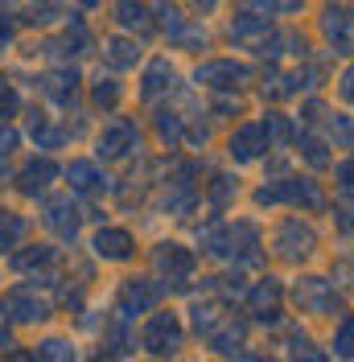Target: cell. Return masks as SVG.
I'll return each mask as SVG.
<instances>
[{"label": "cell", "mask_w": 354, "mask_h": 362, "mask_svg": "<svg viewBox=\"0 0 354 362\" xmlns=\"http://www.w3.org/2000/svg\"><path fill=\"white\" fill-rule=\"evenodd\" d=\"M185 115L173 112V107H161L156 112V140L165 144V148H181V140H185Z\"/></svg>", "instance_id": "cell-23"}, {"label": "cell", "mask_w": 354, "mask_h": 362, "mask_svg": "<svg viewBox=\"0 0 354 362\" xmlns=\"http://www.w3.org/2000/svg\"><path fill=\"white\" fill-rule=\"evenodd\" d=\"M210 341V350L222 354V358H235V354H244V341H247V321H235V317H222L219 325L206 334Z\"/></svg>", "instance_id": "cell-17"}, {"label": "cell", "mask_w": 354, "mask_h": 362, "mask_svg": "<svg viewBox=\"0 0 354 362\" xmlns=\"http://www.w3.org/2000/svg\"><path fill=\"white\" fill-rule=\"evenodd\" d=\"M25 239V218L13 210H0V251H13Z\"/></svg>", "instance_id": "cell-29"}, {"label": "cell", "mask_w": 354, "mask_h": 362, "mask_svg": "<svg viewBox=\"0 0 354 362\" xmlns=\"http://www.w3.org/2000/svg\"><path fill=\"white\" fill-rule=\"evenodd\" d=\"M4 346H13V341H8V329L0 325V350H4Z\"/></svg>", "instance_id": "cell-50"}, {"label": "cell", "mask_w": 354, "mask_h": 362, "mask_svg": "<svg viewBox=\"0 0 354 362\" xmlns=\"http://www.w3.org/2000/svg\"><path fill=\"white\" fill-rule=\"evenodd\" d=\"M292 362H330V354L305 341V346H297V350H292Z\"/></svg>", "instance_id": "cell-40"}, {"label": "cell", "mask_w": 354, "mask_h": 362, "mask_svg": "<svg viewBox=\"0 0 354 362\" xmlns=\"http://www.w3.org/2000/svg\"><path fill=\"white\" fill-rule=\"evenodd\" d=\"M103 54H108V62H111L115 70H132L136 62H140V45L128 42V37H111Z\"/></svg>", "instance_id": "cell-28"}, {"label": "cell", "mask_w": 354, "mask_h": 362, "mask_svg": "<svg viewBox=\"0 0 354 362\" xmlns=\"http://www.w3.org/2000/svg\"><path fill=\"white\" fill-rule=\"evenodd\" d=\"M219 321H222L219 300H215L210 293L202 296V300H194V305H190V325H194V334H202V338H206V334H210Z\"/></svg>", "instance_id": "cell-27"}, {"label": "cell", "mask_w": 354, "mask_h": 362, "mask_svg": "<svg viewBox=\"0 0 354 362\" xmlns=\"http://www.w3.org/2000/svg\"><path fill=\"white\" fill-rule=\"evenodd\" d=\"M54 173H58V169H54V165H50V160H33V165H29V169H25V194H42L45 189V181L54 177Z\"/></svg>", "instance_id": "cell-32"}, {"label": "cell", "mask_w": 354, "mask_h": 362, "mask_svg": "<svg viewBox=\"0 0 354 362\" xmlns=\"http://www.w3.org/2000/svg\"><path fill=\"white\" fill-rule=\"evenodd\" d=\"M140 346L153 354V358H173L177 350L185 346V325L173 309H153V317L144 321L140 329Z\"/></svg>", "instance_id": "cell-3"}, {"label": "cell", "mask_w": 354, "mask_h": 362, "mask_svg": "<svg viewBox=\"0 0 354 362\" xmlns=\"http://www.w3.org/2000/svg\"><path fill=\"white\" fill-rule=\"evenodd\" d=\"M8 362H38V354H33V350H13Z\"/></svg>", "instance_id": "cell-46"}, {"label": "cell", "mask_w": 354, "mask_h": 362, "mask_svg": "<svg viewBox=\"0 0 354 362\" xmlns=\"http://www.w3.org/2000/svg\"><path fill=\"white\" fill-rule=\"evenodd\" d=\"M326 128H330V144L354 148V119L350 115H326Z\"/></svg>", "instance_id": "cell-30"}, {"label": "cell", "mask_w": 354, "mask_h": 362, "mask_svg": "<svg viewBox=\"0 0 354 362\" xmlns=\"http://www.w3.org/2000/svg\"><path fill=\"white\" fill-rule=\"evenodd\" d=\"M338 99L354 107V62H350L346 70H342V78H338Z\"/></svg>", "instance_id": "cell-39"}, {"label": "cell", "mask_w": 354, "mask_h": 362, "mask_svg": "<svg viewBox=\"0 0 354 362\" xmlns=\"http://www.w3.org/2000/svg\"><path fill=\"white\" fill-rule=\"evenodd\" d=\"M91 247H95L99 259H108V264H124V259L136 255V239L124 230V226H103V230L91 239Z\"/></svg>", "instance_id": "cell-16"}, {"label": "cell", "mask_w": 354, "mask_h": 362, "mask_svg": "<svg viewBox=\"0 0 354 362\" xmlns=\"http://www.w3.org/2000/svg\"><path fill=\"white\" fill-rule=\"evenodd\" d=\"M260 124H264L272 148H288V144L297 140V119H292V115H285V112H268Z\"/></svg>", "instance_id": "cell-26"}, {"label": "cell", "mask_w": 354, "mask_h": 362, "mask_svg": "<svg viewBox=\"0 0 354 362\" xmlns=\"http://www.w3.org/2000/svg\"><path fill=\"white\" fill-rule=\"evenodd\" d=\"M292 300H297L301 313H317V317L342 313V288H333V280H326V276H305V280H297Z\"/></svg>", "instance_id": "cell-5"}, {"label": "cell", "mask_w": 354, "mask_h": 362, "mask_svg": "<svg viewBox=\"0 0 354 362\" xmlns=\"http://www.w3.org/2000/svg\"><path fill=\"white\" fill-rule=\"evenodd\" d=\"M256 206H301V210H326V189L313 177H268L256 189Z\"/></svg>", "instance_id": "cell-2"}, {"label": "cell", "mask_w": 354, "mask_h": 362, "mask_svg": "<svg viewBox=\"0 0 354 362\" xmlns=\"http://www.w3.org/2000/svg\"><path fill=\"white\" fill-rule=\"evenodd\" d=\"M13 148H17V132H8V128H4V132H0V153L8 157Z\"/></svg>", "instance_id": "cell-44"}, {"label": "cell", "mask_w": 354, "mask_h": 362, "mask_svg": "<svg viewBox=\"0 0 354 362\" xmlns=\"http://www.w3.org/2000/svg\"><path fill=\"white\" fill-rule=\"evenodd\" d=\"M67 177H70V185H74L79 194H87V198H99V194H108V173H103L95 160H70Z\"/></svg>", "instance_id": "cell-19"}, {"label": "cell", "mask_w": 354, "mask_h": 362, "mask_svg": "<svg viewBox=\"0 0 354 362\" xmlns=\"http://www.w3.org/2000/svg\"><path fill=\"white\" fill-rule=\"evenodd\" d=\"M206 42H210V33H206V25L190 21L185 29H181V37H177V49H190V54H198V49H206Z\"/></svg>", "instance_id": "cell-35"}, {"label": "cell", "mask_w": 354, "mask_h": 362, "mask_svg": "<svg viewBox=\"0 0 354 362\" xmlns=\"http://www.w3.org/2000/svg\"><path fill=\"white\" fill-rule=\"evenodd\" d=\"M333 354L338 358H354V317H342L333 329Z\"/></svg>", "instance_id": "cell-34"}, {"label": "cell", "mask_w": 354, "mask_h": 362, "mask_svg": "<svg viewBox=\"0 0 354 362\" xmlns=\"http://www.w3.org/2000/svg\"><path fill=\"white\" fill-rule=\"evenodd\" d=\"M247 313L260 325H280V305H285V284L276 276H264L256 288H247Z\"/></svg>", "instance_id": "cell-12"}, {"label": "cell", "mask_w": 354, "mask_h": 362, "mask_svg": "<svg viewBox=\"0 0 354 362\" xmlns=\"http://www.w3.org/2000/svg\"><path fill=\"white\" fill-rule=\"evenodd\" d=\"M38 358L42 362H79V354H74V346H70L67 338H45Z\"/></svg>", "instance_id": "cell-33"}, {"label": "cell", "mask_w": 354, "mask_h": 362, "mask_svg": "<svg viewBox=\"0 0 354 362\" xmlns=\"http://www.w3.org/2000/svg\"><path fill=\"white\" fill-rule=\"evenodd\" d=\"M4 317H13L21 325H38L50 317V305L33 288H13V293H4Z\"/></svg>", "instance_id": "cell-15"}, {"label": "cell", "mask_w": 354, "mask_h": 362, "mask_svg": "<svg viewBox=\"0 0 354 362\" xmlns=\"http://www.w3.org/2000/svg\"><path fill=\"white\" fill-rule=\"evenodd\" d=\"M326 115H330V112H326V103H321V99H309V103L301 107V128H317Z\"/></svg>", "instance_id": "cell-38"}, {"label": "cell", "mask_w": 354, "mask_h": 362, "mask_svg": "<svg viewBox=\"0 0 354 362\" xmlns=\"http://www.w3.org/2000/svg\"><path fill=\"white\" fill-rule=\"evenodd\" d=\"M313 251H317V230H313V223L292 214V218H285V223L276 226V255L285 264H305V259H313Z\"/></svg>", "instance_id": "cell-6"}, {"label": "cell", "mask_w": 354, "mask_h": 362, "mask_svg": "<svg viewBox=\"0 0 354 362\" xmlns=\"http://www.w3.org/2000/svg\"><path fill=\"white\" fill-rule=\"evenodd\" d=\"M202 247L206 255H215L222 264H235V268H256L264 259V235L251 218H239V223L222 226V223H210L202 230Z\"/></svg>", "instance_id": "cell-1"}, {"label": "cell", "mask_w": 354, "mask_h": 362, "mask_svg": "<svg viewBox=\"0 0 354 362\" xmlns=\"http://www.w3.org/2000/svg\"><path fill=\"white\" fill-rule=\"evenodd\" d=\"M149 8L156 13L153 25H161V29H165V37H169V42H177V37H181V29L190 25V17L181 13V4H177V0H153Z\"/></svg>", "instance_id": "cell-24"}, {"label": "cell", "mask_w": 354, "mask_h": 362, "mask_svg": "<svg viewBox=\"0 0 354 362\" xmlns=\"http://www.w3.org/2000/svg\"><path fill=\"white\" fill-rule=\"evenodd\" d=\"M173 90H177V70L165 58H153L149 70H144V83H140V99L144 103H156V99H165Z\"/></svg>", "instance_id": "cell-18"}, {"label": "cell", "mask_w": 354, "mask_h": 362, "mask_svg": "<svg viewBox=\"0 0 354 362\" xmlns=\"http://www.w3.org/2000/svg\"><path fill=\"white\" fill-rule=\"evenodd\" d=\"M333 226H338V235L354 239V210H333Z\"/></svg>", "instance_id": "cell-41"}, {"label": "cell", "mask_w": 354, "mask_h": 362, "mask_svg": "<svg viewBox=\"0 0 354 362\" xmlns=\"http://www.w3.org/2000/svg\"><path fill=\"white\" fill-rule=\"evenodd\" d=\"M198 206V185H194V165H181L173 177L165 181V194H161V210L169 218H190Z\"/></svg>", "instance_id": "cell-10"}, {"label": "cell", "mask_w": 354, "mask_h": 362, "mask_svg": "<svg viewBox=\"0 0 354 362\" xmlns=\"http://www.w3.org/2000/svg\"><path fill=\"white\" fill-rule=\"evenodd\" d=\"M91 362H115V354H111V350H108V354L99 350V354H95V358H91Z\"/></svg>", "instance_id": "cell-49"}, {"label": "cell", "mask_w": 354, "mask_h": 362, "mask_svg": "<svg viewBox=\"0 0 354 362\" xmlns=\"http://www.w3.org/2000/svg\"><path fill=\"white\" fill-rule=\"evenodd\" d=\"M194 8H198V13H210V8H215V0H194Z\"/></svg>", "instance_id": "cell-48"}, {"label": "cell", "mask_w": 354, "mask_h": 362, "mask_svg": "<svg viewBox=\"0 0 354 362\" xmlns=\"http://www.w3.org/2000/svg\"><path fill=\"white\" fill-rule=\"evenodd\" d=\"M120 95H124V90H120V83H115V78H99V83H95V90H91L95 107H103V112H115V107H120Z\"/></svg>", "instance_id": "cell-31"}, {"label": "cell", "mask_w": 354, "mask_h": 362, "mask_svg": "<svg viewBox=\"0 0 354 362\" xmlns=\"http://www.w3.org/2000/svg\"><path fill=\"white\" fill-rule=\"evenodd\" d=\"M268 148H272V140H268L264 124H239L227 140V157L235 165H251V160L268 157Z\"/></svg>", "instance_id": "cell-13"}, {"label": "cell", "mask_w": 354, "mask_h": 362, "mask_svg": "<svg viewBox=\"0 0 354 362\" xmlns=\"http://www.w3.org/2000/svg\"><path fill=\"white\" fill-rule=\"evenodd\" d=\"M13 112H17V95H13L8 87H0V119L13 115Z\"/></svg>", "instance_id": "cell-43"}, {"label": "cell", "mask_w": 354, "mask_h": 362, "mask_svg": "<svg viewBox=\"0 0 354 362\" xmlns=\"http://www.w3.org/2000/svg\"><path fill=\"white\" fill-rule=\"evenodd\" d=\"M206 198H210V210H215V214H222L227 206L239 198V177H231V173H215V177H210V185H206Z\"/></svg>", "instance_id": "cell-25"}, {"label": "cell", "mask_w": 354, "mask_h": 362, "mask_svg": "<svg viewBox=\"0 0 354 362\" xmlns=\"http://www.w3.org/2000/svg\"><path fill=\"white\" fill-rule=\"evenodd\" d=\"M153 268L161 272V280H165L169 288H185V284L194 280V272H198V259H194V251L181 247V243H156Z\"/></svg>", "instance_id": "cell-7"}, {"label": "cell", "mask_w": 354, "mask_h": 362, "mask_svg": "<svg viewBox=\"0 0 354 362\" xmlns=\"http://www.w3.org/2000/svg\"><path fill=\"white\" fill-rule=\"evenodd\" d=\"M194 83L206 90H219V95H239L251 83V66L239 58H210V62H198Z\"/></svg>", "instance_id": "cell-4"}, {"label": "cell", "mask_w": 354, "mask_h": 362, "mask_svg": "<svg viewBox=\"0 0 354 362\" xmlns=\"http://www.w3.org/2000/svg\"><path fill=\"white\" fill-rule=\"evenodd\" d=\"M317 29H321V37L330 45L333 54H354V8L346 4H326L321 8V17H317Z\"/></svg>", "instance_id": "cell-9"}, {"label": "cell", "mask_w": 354, "mask_h": 362, "mask_svg": "<svg viewBox=\"0 0 354 362\" xmlns=\"http://www.w3.org/2000/svg\"><path fill=\"white\" fill-rule=\"evenodd\" d=\"M79 223H83V214H79V206L70 202V198H54V202L45 206V226L58 230L62 239H74L79 235Z\"/></svg>", "instance_id": "cell-22"}, {"label": "cell", "mask_w": 354, "mask_h": 362, "mask_svg": "<svg viewBox=\"0 0 354 362\" xmlns=\"http://www.w3.org/2000/svg\"><path fill=\"white\" fill-rule=\"evenodd\" d=\"M330 148H333V144L326 140V136H317L313 128H301V132H297V153H301V160H305L309 169H317V173L333 165V153H330Z\"/></svg>", "instance_id": "cell-20"}, {"label": "cell", "mask_w": 354, "mask_h": 362, "mask_svg": "<svg viewBox=\"0 0 354 362\" xmlns=\"http://www.w3.org/2000/svg\"><path fill=\"white\" fill-rule=\"evenodd\" d=\"M140 144H144V136H140V128H136L132 119H115V124L103 128L95 153H99V160H128L140 153Z\"/></svg>", "instance_id": "cell-11"}, {"label": "cell", "mask_w": 354, "mask_h": 362, "mask_svg": "<svg viewBox=\"0 0 354 362\" xmlns=\"http://www.w3.org/2000/svg\"><path fill=\"white\" fill-rule=\"evenodd\" d=\"M115 25L120 29H132V33H153V8L144 0H115L111 4Z\"/></svg>", "instance_id": "cell-21"}, {"label": "cell", "mask_w": 354, "mask_h": 362, "mask_svg": "<svg viewBox=\"0 0 354 362\" xmlns=\"http://www.w3.org/2000/svg\"><path fill=\"white\" fill-rule=\"evenodd\" d=\"M305 4H309V0H276V8H280V13H301Z\"/></svg>", "instance_id": "cell-45"}, {"label": "cell", "mask_w": 354, "mask_h": 362, "mask_svg": "<svg viewBox=\"0 0 354 362\" xmlns=\"http://www.w3.org/2000/svg\"><path fill=\"white\" fill-rule=\"evenodd\" d=\"M247 13H256V17H268V21H272L280 8H276V0H247Z\"/></svg>", "instance_id": "cell-42"}, {"label": "cell", "mask_w": 354, "mask_h": 362, "mask_svg": "<svg viewBox=\"0 0 354 362\" xmlns=\"http://www.w3.org/2000/svg\"><path fill=\"white\" fill-rule=\"evenodd\" d=\"M45 264H54V251H50V247H33V251H25V255H17V268H21V272L45 268Z\"/></svg>", "instance_id": "cell-37"}, {"label": "cell", "mask_w": 354, "mask_h": 362, "mask_svg": "<svg viewBox=\"0 0 354 362\" xmlns=\"http://www.w3.org/2000/svg\"><path fill=\"white\" fill-rule=\"evenodd\" d=\"M239 362H276V358H268V354H244Z\"/></svg>", "instance_id": "cell-47"}, {"label": "cell", "mask_w": 354, "mask_h": 362, "mask_svg": "<svg viewBox=\"0 0 354 362\" xmlns=\"http://www.w3.org/2000/svg\"><path fill=\"white\" fill-rule=\"evenodd\" d=\"M161 293H165V288H161L156 280H149V276L124 280V288H120V296H115V313H120V321H136V317L153 313Z\"/></svg>", "instance_id": "cell-8"}, {"label": "cell", "mask_w": 354, "mask_h": 362, "mask_svg": "<svg viewBox=\"0 0 354 362\" xmlns=\"http://www.w3.org/2000/svg\"><path fill=\"white\" fill-rule=\"evenodd\" d=\"M268 33H272V21L268 17H256V13H239V17H231V25H227V37L235 45H244V49H264V42H268Z\"/></svg>", "instance_id": "cell-14"}, {"label": "cell", "mask_w": 354, "mask_h": 362, "mask_svg": "<svg viewBox=\"0 0 354 362\" xmlns=\"http://www.w3.org/2000/svg\"><path fill=\"white\" fill-rule=\"evenodd\" d=\"M333 185H338V194H342V198H350V202H354V157H346V160H338V165H333Z\"/></svg>", "instance_id": "cell-36"}]
</instances>
